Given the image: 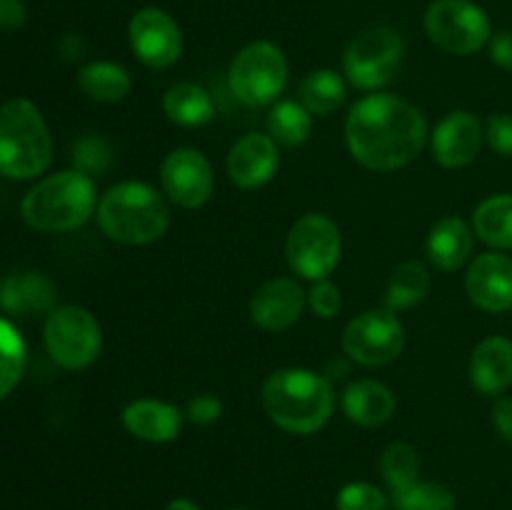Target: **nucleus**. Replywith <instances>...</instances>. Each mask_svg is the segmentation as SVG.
Listing matches in <instances>:
<instances>
[{"mask_svg":"<svg viewBox=\"0 0 512 510\" xmlns=\"http://www.w3.org/2000/svg\"><path fill=\"white\" fill-rule=\"evenodd\" d=\"M313 133V115L300 100H278L268 113V135L280 145H303Z\"/></svg>","mask_w":512,"mask_h":510,"instance_id":"obj_28","label":"nucleus"},{"mask_svg":"<svg viewBox=\"0 0 512 510\" xmlns=\"http://www.w3.org/2000/svg\"><path fill=\"white\" fill-rule=\"evenodd\" d=\"M298 95L300 103L310 110V115L328 118V115H333L335 110L345 103L348 80H345V75H340L338 70H310V73L300 80Z\"/></svg>","mask_w":512,"mask_h":510,"instance_id":"obj_24","label":"nucleus"},{"mask_svg":"<svg viewBox=\"0 0 512 510\" xmlns=\"http://www.w3.org/2000/svg\"><path fill=\"white\" fill-rule=\"evenodd\" d=\"M233 510H245V508H233Z\"/></svg>","mask_w":512,"mask_h":510,"instance_id":"obj_41","label":"nucleus"},{"mask_svg":"<svg viewBox=\"0 0 512 510\" xmlns=\"http://www.w3.org/2000/svg\"><path fill=\"white\" fill-rule=\"evenodd\" d=\"M228 83L235 98L248 108L275 103L288 83L285 53L270 40L248 43L230 63Z\"/></svg>","mask_w":512,"mask_h":510,"instance_id":"obj_7","label":"nucleus"},{"mask_svg":"<svg viewBox=\"0 0 512 510\" xmlns=\"http://www.w3.org/2000/svg\"><path fill=\"white\" fill-rule=\"evenodd\" d=\"M25 18H28V10L23 0H0V28L18 30L25 25Z\"/></svg>","mask_w":512,"mask_h":510,"instance_id":"obj_39","label":"nucleus"},{"mask_svg":"<svg viewBox=\"0 0 512 510\" xmlns=\"http://www.w3.org/2000/svg\"><path fill=\"white\" fill-rule=\"evenodd\" d=\"M308 305V293L303 285L288 275H278L260 285L250 298V320L260 330L280 333L293 328Z\"/></svg>","mask_w":512,"mask_h":510,"instance_id":"obj_14","label":"nucleus"},{"mask_svg":"<svg viewBox=\"0 0 512 510\" xmlns=\"http://www.w3.org/2000/svg\"><path fill=\"white\" fill-rule=\"evenodd\" d=\"M470 383L483 395H503L512 385V340L490 335L470 355Z\"/></svg>","mask_w":512,"mask_h":510,"instance_id":"obj_19","label":"nucleus"},{"mask_svg":"<svg viewBox=\"0 0 512 510\" xmlns=\"http://www.w3.org/2000/svg\"><path fill=\"white\" fill-rule=\"evenodd\" d=\"M163 510H200V508L193 503V500H188V498H175V500H170V503L165 505Z\"/></svg>","mask_w":512,"mask_h":510,"instance_id":"obj_40","label":"nucleus"},{"mask_svg":"<svg viewBox=\"0 0 512 510\" xmlns=\"http://www.w3.org/2000/svg\"><path fill=\"white\" fill-rule=\"evenodd\" d=\"M53 160V135L38 105L10 98L0 105V175L10 180L38 178Z\"/></svg>","mask_w":512,"mask_h":510,"instance_id":"obj_5","label":"nucleus"},{"mask_svg":"<svg viewBox=\"0 0 512 510\" xmlns=\"http://www.w3.org/2000/svg\"><path fill=\"white\" fill-rule=\"evenodd\" d=\"M308 308L323 320L335 318L340 313V308H343V293L328 278L315 280L313 288L308 290Z\"/></svg>","mask_w":512,"mask_h":510,"instance_id":"obj_34","label":"nucleus"},{"mask_svg":"<svg viewBox=\"0 0 512 510\" xmlns=\"http://www.w3.org/2000/svg\"><path fill=\"white\" fill-rule=\"evenodd\" d=\"M278 163V143L270 135L248 133L233 143L225 168H228L233 185L243 190H255L273 180Z\"/></svg>","mask_w":512,"mask_h":510,"instance_id":"obj_17","label":"nucleus"},{"mask_svg":"<svg viewBox=\"0 0 512 510\" xmlns=\"http://www.w3.org/2000/svg\"><path fill=\"white\" fill-rule=\"evenodd\" d=\"M483 138L485 130L478 115L470 110H453L443 115L430 133V150L435 163L443 168H463L478 158Z\"/></svg>","mask_w":512,"mask_h":510,"instance_id":"obj_15","label":"nucleus"},{"mask_svg":"<svg viewBox=\"0 0 512 510\" xmlns=\"http://www.w3.org/2000/svg\"><path fill=\"white\" fill-rule=\"evenodd\" d=\"M388 508V495L373 483H348L338 490L335 510H385Z\"/></svg>","mask_w":512,"mask_h":510,"instance_id":"obj_33","label":"nucleus"},{"mask_svg":"<svg viewBox=\"0 0 512 510\" xmlns=\"http://www.w3.org/2000/svg\"><path fill=\"white\" fill-rule=\"evenodd\" d=\"M425 253L435 268L443 273H453V270L463 268L473 253V230L458 215H445L430 228Z\"/></svg>","mask_w":512,"mask_h":510,"instance_id":"obj_21","label":"nucleus"},{"mask_svg":"<svg viewBox=\"0 0 512 510\" xmlns=\"http://www.w3.org/2000/svg\"><path fill=\"white\" fill-rule=\"evenodd\" d=\"M493 428L505 443L512 445V398L500 395L493 405Z\"/></svg>","mask_w":512,"mask_h":510,"instance_id":"obj_38","label":"nucleus"},{"mask_svg":"<svg viewBox=\"0 0 512 510\" xmlns=\"http://www.w3.org/2000/svg\"><path fill=\"white\" fill-rule=\"evenodd\" d=\"M425 33L453 55L478 53L490 43V18L473 0H433L425 10Z\"/></svg>","mask_w":512,"mask_h":510,"instance_id":"obj_10","label":"nucleus"},{"mask_svg":"<svg viewBox=\"0 0 512 510\" xmlns=\"http://www.w3.org/2000/svg\"><path fill=\"white\" fill-rule=\"evenodd\" d=\"M395 510H455V493L445 483L418 480L410 488L393 493Z\"/></svg>","mask_w":512,"mask_h":510,"instance_id":"obj_31","label":"nucleus"},{"mask_svg":"<svg viewBox=\"0 0 512 510\" xmlns=\"http://www.w3.org/2000/svg\"><path fill=\"white\" fill-rule=\"evenodd\" d=\"M473 233L495 250H512V195H490L475 208Z\"/></svg>","mask_w":512,"mask_h":510,"instance_id":"obj_26","label":"nucleus"},{"mask_svg":"<svg viewBox=\"0 0 512 510\" xmlns=\"http://www.w3.org/2000/svg\"><path fill=\"white\" fill-rule=\"evenodd\" d=\"M465 293L475 308L485 313H505L512 308V258L493 250L480 253L465 275Z\"/></svg>","mask_w":512,"mask_h":510,"instance_id":"obj_16","label":"nucleus"},{"mask_svg":"<svg viewBox=\"0 0 512 510\" xmlns=\"http://www.w3.org/2000/svg\"><path fill=\"white\" fill-rule=\"evenodd\" d=\"M105 238L123 245H150L165 235L170 208L163 193L140 180H123L105 190L95 208Z\"/></svg>","mask_w":512,"mask_h":510,"instance_id":"obj_3","label":"nucleus"},{"mask_svg":"<svg viewBox=\"0 0 512 510\" xmlns=\"http://www.w3.org/2000/svg\"><path fill=\"white\" fill-rule=\"evenodd\" d=\"M343 235L338 223L325 213H305L290 228L285 258L290 270L305 280H325L340 263Z\"/></svg>","mask_w":512,"mask_h":510,"instance_id":"obj_9","label":"nucleus"},{"mask_svg":"<svg viewBox=\"0 0 512 510\" xmlns=\"http://www.w3.org/2000/svg\"><path fill=\"white\" fill-rule=\"evenodd\" d=\"M43 345L50 360L65 370H83L95 363L103 333L95 315L83 305H58L43 325Z\"/></svg>","mask_w":512,"mask_h":510,"instance_id":"obj_8","label":"nucleus"},{"mask_svg":"<svg viewBox=\"0 0 512 510\" xmlns=\"http://www.w3.org/2000/svg\"><path fill=\"white\" fill-rule=\"evenodd\" d=\"M98 208V195L90 175L60 170L38 180L20 200V218L38 233H70L88 223Z\"/></svg>","mask_w":512,"mask_h":510,"instance_id":"obj_4","label":"nucleus"},{"mask_svg":"<svg viewBox=\"0 0 512 510\" xmlns=\"http://www.w3.org/2000/svg\"><path fill=\"white\" fill-rule=\"evenodd\" d=\"M160 188L165 198L180 208H203L215 188L213 165L190 145L170 150L160 165Z\"/></svg>","mask_w":512,"mask_h":510,"instance_id":"obj_12","label":"nucleus"},{"mask_svg":"<svg viewBox=\"0 0 512 510\" xmlns=\"http://www.w3.org/2000/svg\"><path fill=\"white\" fill-rule=\"evenodd\" d=\"M28 348L20 330L8 318H0V400L18 388L25 373Z\"/></svg>","mask_w":512,"mask_h":510,"instance_id":"obj_29","label":"nucleus"},{"mask_svg":"<svg viewBox=\"0 0 512 510\" xmlns=\"http://www.w3.org/2000/svg\"><path fill=\"white\" fill-rule=\"evenodd\" d=\"M428 290V268L423 263H418V260H405L390 275L388 288H385V308L393 310V313L413 308V305H418L428 295Z\"/></svg>","mask_w":512,"mask_h":510,"instance_id":"obj_27","label":"nucleus"},{"mask_svg":"<svg viewBox=\"0 0 512 510\" xmlns=\"http://www.w3.org/2000/svg\"><path fill=\"white\" fill-rule=\"evenodd\" d=\"M340 405L350 423L360 428H378L393 418L395 395L388 385L378 380H355L343 390Z\"/></svg>","mask_w":512,"mask_h":510,"instance_id":"obj_22","label":"nucleus"},{"mask_svg":"<svg viewBox=\"0 0 512 510\" xmlns=\"http://www.w3.org/2000/svg\"><path fill=\"white\" fill-rule=\"evenodd\" d=\"M485 140L503 158H512V115L493 113L485 123Z\"/></svg>","mask_w":512,"mask_h":510,"instance_id":"obj_35","label":"nucleus"},{"mask_svg":"<svg viewBox=\"0 0 512 510\" xmlns=\"http://www.w3.org/2000/svg\"><path fill=\"white\" fill-rule=\"evenodd\" d=\"M78 88L98 103H118L133 88L130 73L110 60H93L78 70Z\"/></svg>","mask_w":512,"mask_h":510,"instance_id":"obj_25","label":"nucleus"},{"mask_svg":"<svg viewBox=\"0 0 512 510\" xmlns=\"http://www.w3.org/2000/svg\"><path fill=\"white\" fill-rule=\"evenodd\" d=\"M58 290L53 280L38 270H20L10 273L0 283V308L13 315H40L53 313L58 305Z\"/></svg>","mask_w":512,"mask_h":510,"instance_id":"obj_20","label":"nucleus"},{"mask_svg":"<svg viewBox=\"0 0 512 510\" xmlns=\"http://www.w3.org/2000/svg\"><path fill=\"white\" fill-rule=\"evenodd\" d=\"M343 353L365 368L388 365L403 353L405 328L398 313L388 308L365 310L343 328Z\"/></svg>","mask_w":512,"mask_h":510,"instance_id":"obj_11","label":"nucleus"},{"mask_svg":"<svg viewBox=\"0 0 512 510\" xmlns=\"http://www.w3.org/2000/svg\"><path fill=\"white\" fill-rule=\"evenodd\" d=\"M265 415L293 435L318 433L335 410V390L323 373L308 368H280L260 390Z\"/></svg>","mask_w":512,"mask_h":510,"instance_id":"obj_2","label":"nucleus"},{"mask_svg":"<svg viewBox=\"0 0 512 510\" xmlns=\"http://www.w3.org/2000/svg\"><path fill=\"white\" fill-rule=\"evenodd\" d=\"M430 140L423 110L390 93L360 98L345 118V145L360 165L393 173L413 163Z\"/></svg>","mask_w":512,"mask_h":510,"instance_id":"obj_1","label":"nucleus"},{"mask_svg":"<svg viewBox=\"0 0 512 510\" xmlns=\"http://www.w3.org/2000/svg\"><path fill=\"white\" fill-rule=\"evenodd\" d=\"M420 473V458L418 450L410 443L403 440H395L380 455V475L388 483L390 493H400V490L410 488L413 483H418Z\"/></svg>","mask_w":512,"mask_h":510,"instance_id":"obj_30","label":"nucleus"},{"mask_svg":"<svg viewBox=\"0 0 512 510\" xmlns=\"http://www.w3.org/2000/svg\"><path fill=\"white\" fill-rule=\"evenodd\" d=\"M163 110L170 123L180 125V128H200L213 120L215 103L203 85L180 80L165 90Z\"/></svg>","mask_w":512,"mask_h":510,"instance_id":"obj_23","label":"nucleus"},{"mask_svg":"<svg viewBox=\"0 0 512 510\" xmlns=\"http://www.w3.org/2000/svg\"><path fill=\"white\" fill-rule=\"evenodd\" d=\"M120 420L133 438L145 443H170L183 428V413L173 403L158 398L130 400Z\"/></svg>","mask_w":512,"mask_h":510,"instance_id":"obj_18","label":"nucleus"},{"mask_svg":"<svg viewBox=\"0 0 512 510\" xmlns=\"http://www.w3.org/2000/svg\"><path fill=\"white\" fill-rule=\"evenodd\" d=\"M403 35L390 25H373L355 35L343 53V75L353 88L380 90L403 65Z\"/></svg>","mask_w":512,"mask_h":510,"instance_id":"obj_6","label":"nucleus"},{"mask_svg":"<svg viewBox=\"0 0 512 510\" xmlns=\"http://www.w3.org/2000/svg\"><path fill=\"white\" fill-rule=\"evenodd\" d=\"M110 143L103 135H83L78 143L73 145V165L75 170L85 175H103L110 168Z\"/></svg>","mask_w":512,"mask_h":510,"instance_id":"obj_32","label":"nucleus"},{"mask_svg":"<svg viewBox=\"0 0 512 510\" xmlns=\"http://www.w3.org/2000/svg\"><path fill=\"white\" fill-rule=\"evenodd\" d=\"M128 40L135 58L153 70L178 63L183 53V33L178 23L160 8H143L130 18Z\"/></svg>","mask_w":512,"mask_h":510,"instance_id":"obj_13","label":"nucleus"},{"mask_svg":"<svg viewBox=\"0 0 512 510\" xmlns=\"http://www.w3.org/2000/svg\"><path fill=\"white\" fill-rule=\"evenodd\" d=\"M223 415V403H220L218 395L213 393H200L193 395L188 400V408H185V418L190 423H198V425H210Z\"/></svg>","mask_w":512,"mask_h":510,"instance_id":"obj_36","label":"nucleus"},{"mask_svg":"<svg viewBox=\"0 0 512 510\" xmlns=\"http://www.w3.org/2000/svg\"><path fill=\"white\" fill-rule=\"evenodd\" d=\"M490 60L512 73V30H500L490 38Z\"/></svg>","mask_w":512,"mask_h":510,"instance_id":"obj_37","label":"nucleus"}]
</instances>
